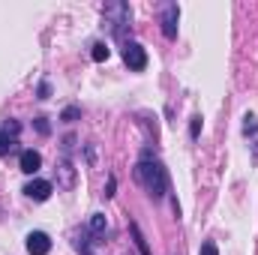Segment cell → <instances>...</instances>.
Wrapping results in <instances>:
<instances>
[{"label":"cell","instance_id":"cell-8","mask_svg":"<svg viewBox=\"0 0 258 255\" xmlns=\"http://www.w3.org/2000/svg\"><path fill=\"white\" fill-rule=\"evenodd\" d=\"M15 150V141L6 135V132H0V156H6V153H12Z\"/></svg>","mask_w":258,"mask_h":255},{"label":"cell","instance_id":"cell-6","mask_svg":"<svg viewBox=\"0 0 258 255\" xmlns=\"http://www.w3.org/2000/svg\"><path fill=\"white\" fill-rule=\"evenodd\" d=\"M39 165H42V156H39L36 150H24V153H21V171H24V174H36Z\"/></svg>","mask_w":258,"mask_h":255},{"label":"cell","instance_id":"cell-4","mask_svg":"<svg viewBox=\"0 0 258 255\" xmlns=\"http://www.w3.org/2000/svg\"><path fill=\"white\" fill-rule=\"evenodd\" d=\"M177 18H180V9L171 3V6H165V15H162V33L168 36V39H174L177 36Z\"/></svg>","mask_w":258,"mask_h":255},{"label":"cell","instance_id":"cell-1","mask_svg":"<svg viewBox=\"0 0 258 255\" xmlns=\"http://www.w3.org/2000/svg\"><path fill=\"white\" fill-rule=\"evenodd\" d=\"M135 180L150 192L153 198H162L165 189H168V174H165V168H162L159 162H150V159H141V162L135 165Z\"/></svg>","mask_w":258,"mask_h":255},{"label":"cell","instance_id":"cell-14","mask_svg":"<svg viewBox=\"0 0 258 255\" xmlns=\"http://www.w3.org/2000/svg\"><path fill=\"white\" fill-rule=\"evenodd\" d=\"M129 255H132V252H129Z\"/></svg>","mask_w":258,"mask_h":255},{"label":"cell","instance_id":"cell-5","mask_svg":"<svg viewBox=\"0 0 258 255\" xmlns=\"http://www.w3.org/2000/svg\"><path fill=\"white\" fill-rule=\"evenodd\" d=\"M24 192H27V198H33V201H48L51 183H48V180H30V183L24 186Z\"/></svg>","mask_w":258,"mask_h":255},{"label":"cell","instance_id":"cell-2","mask_svg":"<svg viewBox=\"0 0 258 255\" xmlns=\"http://www.w3.org/2000/svg\"><path fill=\"white\" fill-rule=\"evenodd\" d=\"M123 60H126L129 69L141 72V69L147 66V51H144L138 42H126V45H123Z\"/></svg>","mask_w":258,"mask_h":255},{"label":"cell","instance_id":"cell-7","mask_svg":"<svg viewBox=\"0 0 258 255\" xmlns=\"http://www.w3.org/2000/svg\"><path fill=\"white\" fill-rule=\"evenodd\" d=\"M90 231H93V234H102V231H105V216H102V213H93V219H90Z\"/></svg>","mask_w":258,"mask_h":255},{"label":"cell","instance_id":"cell-10","mask_svg":"<svg viewBox=\"0 0 258 255\" xmlns=\"http://www.w3.org/2000/svg\"><path fill=\"white\" fill-rule=\"evenodd\" d=\"M93 60H96V63H102V60H108V48H105L102 42H99V45H93Z\"/></svg>","mask_w":258,"mask_h":255},{"label":"cell","instance_id":"cell-12","mask_svg":"<svg viewBox=\"0 0 258 255\" xmlns=\"http://www.w3.org/2000/svg\"><path fill=\"white\" fill-rule=\"evenodd\" d=\"M255 126H258L255 117H246V135H249V132H255Z\"/></svg>","mask_w":258,"mask_h":255},{"label":"cell","instance_id":"cell-3","mask_svg":"<svg viewBox=\"0 0 258 255\" xmlns=\"http://www.w3.org/2000/svg\"><path fill=\"white\" fill-rule=\"evenodd\" d=\"M48 249H51V240L45 231H33L27 237V252L30 255H48Z\"/></svg>","mask_w":258,"mask_h":255},{"label":"cell","instance_id":"cell-11","mask_svg":"<svg viewBox=\"0 0 258 255\" xmlns=\"http://www.w3.org/2000/svg\"><path fill=\"white\" fill-rule=\"evenodd\" d=\"M201 255H219V249H216V243H210V240H207V243L201 246Z\"/></svg>","mask_w":258,"mask_h":255},{"label":"cell","instance_id":"cell-9","mask_svg":"<svg viewBox=\"0 0 258 255\" xmlns=\"http://www.w3.org/2000/svg\"><path fill=\"white\" fill-rule=\"evenodd\" d=\"M132 237H135V243H138V249H141V255H150V252H147V240L141 237V231H138V225H132Z\"/></svg>","mask_w":258,"mask_h":255},{"label":"cell","instance_id":"cell-13","mask_svg":"<svg viewBox=\"0 0 258 255\" xmlns=\"http://www.w3.org/2000/svg\"><path fill=\"white\" fill-rule=\"evenodd\" d=\"M18 129H21L18 123H6V135H18Z\"/></svg>","mask_w":258,"mask_h":255}]
</instances>
